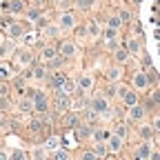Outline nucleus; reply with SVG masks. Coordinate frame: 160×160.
<instances>
[{
	"mask_svg": "<svg viewBox=\"0 0 160 160\" xmlns=\"http://www.w3.org/2000/svg\"><path fill=\"white\" fill-rule=\"evenodd\" d=\"M9 93V87L7 85H0V96H7Z\"/></svg>",
	"mask_w": 160,
	"mask_h": 160,
	"instance_id": "nucleus-41",
	"label": "nucleus"
},
{
	"mask_svg": "<svg viewBox=\"0 0 160 160\" xmlns=\"http://www.w3.org/2000/svg\"><path fill=\"white\" fill-rule=\"evenodd\" d=\"M16 62H18V65H22V67H27V65L33 62V56H31L29 51H20L18 58H16Z\"/></svg>",
	"mask_w": 160,
	"mask_h": 160,
	"instance_id": "nucleus-12",
	"label": "nucleus"
},
{
	"mask_svg": "<svg viewBox=\"0 0 160 160\" xmlns=\"http://www.w3.org/2000/svg\"><path fill=\"white\" fill-rule=\"evenodd\" d=\"M47 145H49V147H56V145H58V140H56V138H49V142H47Z\"/></svg>",
	"mask_w": 160,
	"mask_h": 160,
	"instance_id": "nucleus-43",
	"label": "nucleus"
},
{
	"mask_svg": "<svg viewBox=\"0 0 160 160\" xmlns=\"http://www.w3.org/2000/svg\"><path fill=\"white\" fill-rule=\"evenodd\" d=\"M129 18H131V13H129V11H120V20H122V22H127Z\"/></svg>",
	"mask_w": 160,
	"mask_h": 160,
	"instance_id": "nucleus-40",
	"label": "nucleus"
},
{
	"mask_svg": "<svg viewBox=\"0 0 160 160\" xmlns=\"http://www.w3.org/2000/svg\"><path fill=\"white\" fill-rule=\"evenodd\" d=\"M0 98H2V96H0Z\"/></svg>",
	"mask_w": 160,
	"mask_h": 160,
	"instance_id": "nucleus-49",
	"label": "nucleus"
},
{
	"mask_svg": "<svg viewBox=\"0 0 160 160\" xmlns=\"http://www.w3.org/2000/svg\"><path fill=\"white\" fill-rule=\"evenodd\" d=\"M31 78L45 80V78H47V69H45V67H33V69H31Z\"/></svg>",
	"mask_w": 160,
	"mask_h": 160,
	"instance_id": "nucleus-18",
	"label": "nucleus"
},
{
	"mask_svg": "<svg viewBox=\"0 0 160 160\" xmlns=\"http://www.w3.org/2000/svg\"><path fill=\"white\" fill-rule=\"evenodd\" d=\"M65 80H67V76H65V73H53V76H49V85H51L53 89H60Z\"/></svg>",
	"mask_w": 160,
	"mask_h": 160,
	"instance_id": "nucleus-11",
	"label": "nucleus"
},
{
	"mask_svg": "<svg viewBox=\"0 0 160 160\" xmlns=\"http://www.w3.org/2000/svg\"><path fill=\"white\" fill-rule=\"evenodd\" d=\"M149 156H151V147H149V142H145V145H140V147H138V151H136V160H149Z\"/></svg>",
	"mask_w": 160,
	"mask_h": 160,
	"instance_id": "nucleus-10",
	"label": "nucleus"
},
{
	"mask_svg": "<svg viewBox=\"0 0 160 160\" xmlns=\"http://www.w3.org/2000/svg\"><path fill=\"white\" fill-rule=\"evenodd\" d=\"M91 136H93V140H96V142H105V140H109V136H111V133H109L107 129H96Z\"/></svg>",
	"mask_w": 160,
	"mask_h": 160,
	"instance_id": "nucleus-15",
	"label": "nucleus"
},
{
	"mask_svg": "<svg viewBox=\"0 0 160 160\" xmlns=\"http://www.w3.org/2000/svg\"><path fill=\"white\" fill-rule=\"evenodd\" d=\"M0 25H2V27H11V25H13V18H11V16H5L2 20H0Z\"/></svg>",
	"mask_w": 160,
	"mask_h": 160,
	"instance_id": "nucleus-34",
	"label": "nucleus"
},
{
	"mask_svg": "<svg viewBox=\"0 0 160 160\" xmlns=\"http://www.w3.org/2000/svg\"><path fill=\"white\" fill-rule=\"evenodd\" d=\"M58 53L62 56V58H71V56H76V45H73V42H67V40H65V42L60 45Z\"/></svg>",
	"mask_w": 160,
	"mask_h": 160,
	"instance_id": "nucleus-6",
	"label": "nucleus"
},
{
	"mask_svg": "<svg viewBox=\"0 0 160 160\" xmlns=\"http://www.w3.org/2000/svg\"><path fill=\"white\" fill-rule=\"evenodd\" d=\"M107 78H109V80H118V78H120V71H118V69H109V71H107Z\"/></svg>",
	"mask_w": 160,
	"mask_h": 160,
	"instance_id": "nucleus-30",
	"label": "nucleus"
},
{
	"mask_svg": "<svg viewBox=\"0 0 160 160\" xmlns=\"http://www.w3.org/2000/svg\"><path fill=\"white\" fill-rule=\"evenodd\" d=\"M18 107H20V111H31V109H33V100H31V98H22V100L18 102Z\"/></svg>",
	"mask_w": 160,
	"mask_h": 160,
	"instance_id": "nucleus-19",
	"label": "nucleus"
},
{
	"mask_svg": "<svg viewBox=\"0 0 160 160\" xmlns=\"http://www.w3.org/2000/svg\"><path fill=\"white\" fill-rule=\"evenodd\" d=\"M53 160H69V153H67V151H56Z\"/></svg>",
	"mask_w": 160,
	"mask_h": 160,
	"instance_id": "nucleus-32",
	"label": "nucleus"
},
{
	"mask_svg": "<svg viewBox=\"0 0 160 160\" xmlns=\"http://www.w3.org/2000/svg\"><path fill=\"white\" fill-rule=\"evenodd\" d=\"M93 151H96V153H98V156H105V153H107V147H105V142H98V145H96V149H93Z\"/></svg>",
	"mask_w": 160,
	"mask_h": 160,
	"instance_id": "nucleus-29",
	"label": "nucleus"
},
{
	"mask_svg": "<svg viewBox=\"0 0 160 160\" xmlns=\"http://www.w3.org/2000/svg\"><path fill=\"white\" fill-rule=\"evenodd\" d=\"M113 56H116L118 62H125V60L129 58V51H127V49H116V53H113Z\"/></svg>",
	"mask_w": 160,
	"mask_h": 160,
	"instance_id": "nucleus-23",
	"label": "nucleus"
},
{
	"mask_svg": "<svg viewBox=\"0 0 160 160\" xmlns=\"http://www.w3.org/2000/svg\"><path fill=\"white\" fill-rule=\"evenodd\" d=\"M73 91H76V85L71 82V80H69V78L65 80V82H62V87H60V89H58V93H65V96H71Z\"/></svg>",
	"mask_w": 160,
	"mask_h": 160,
	"instance_id": "nucleus-14",
	"label": "nucleus"
},
{
	"mask_svg": "<svg viewBox=\"0 0 160 160\" xmlns=\"http://www.w3.org/2000/svg\"><path fill=\"white\" fill-rule=\"evenodd\" d=\"M36 160H42V151H36V156H33Z\"/></svg>",
	"mask_w": 160,
	"mask_h": 160,
	"instance_id": "nucleus-45",
	"label": "nucleus"
},
{
	"mask_svg": "<svg viewBox=\"0 0 160 160\" xmlns=\"http://www.w3.org/2000/svg\"><path fill=\"white\" fill-rule=\"evenodd\" d=\"M89 109H93L98 116H109V98L98 96V98L89 100Z\"/></svg>",
	"mask_w": 160,
	"mask_h": 160,
	"instance_id": "nucleus-1",
	"label": "nucleus"
},
{
	"mask_svg": "<svg viewBox=\"0 0 160 160\" xmlns=\"http://www.w3.org/2000/svg\"><path fill=\"white\" fill-rule=\"evenodd\" d=\"M149 160H160V153H158V151H151V156H149Z\"/></svg>",
	"mask_w": 160,
	"mask_h": 160,
	"instance_id": "nucleus-42",
	"label": "nucleus"
},
{
	"mask_svg": "<svg viewBox=\"0 0 160 160\" xmlns=\"http://www.w3.org/2000/svg\"><path fill=\"white\" fill-rule=\"evenodd\" d=\"M76 27V16L65 11L62 16H60V29H73Z\"/></svg>",
	"mask_w": 160,
	"mask_h": 160,
	"instance_id": "nucleus-3",
	"label": "nucleus"
},
{
	"mask_svg": "<svg viewBox=\"0 0 160 160\" xmlns=\"http://www.w3.org/2000/svg\"><path fill=\"white\" fill-rule=\"evenodd\" d=\"M98 158H100V156H98L96 151H85V153H82V160H98Z\"/></svg>",
	"mask_w": 160,
	"mask_h": 160,
	"instance_id": "nucleus-28",
	"label": "nucleus"
},
{
	"mask_svg": "<svg viewBox=\"0 0 160 160\" xmlns=\"http://www.w3.org/2000/svg\"><path fill=\"white\" fill-rule=\"evenodd\" d=\"M91 87H93V78H91L89 73L80 76V80H78V89H80V91H89Z\"/></svg>",
	"mask_w": 160,
	"mask_h": 160,
	"instance_id": "nucleus-9",
	"label": "nucleus"
},
{
	"mask_svg": "<svg viewBox=\"0 0 160 160\" xmlns=\"http://www.w3.org/2000/svg\"><path fill=\"white\" fill-rule=\"evenodd\" d=\"M122 100H125V105H129V107H133V105H138V93L136 91H125L122 93Z\"/></svg>",
	"mask_w": 160,
	"mask_h": 160,
	"instance_id": "nucleus-13",
	"label": "nucleus"
},
{
	"mask_svg": "<svg viewBox=\"0 0 160 160\" xmlns=\"http://www.w3.org/2000/svg\"><path fill=\"white\" fill-rule=\"evenodd\" d=\"M120 25H122V20H120V16H111L107 27H113V29H120Z\"/></svg>",
	"mask_w": 160,
	"mask_h": 160,
	"instance_id": "nucleus-24",
	"label": "nucleus"
},
{
	"mask_svg": "<svg viewBox=\"0 0 160 160\" xmlns=\"http://www.w3.org/2000/svg\"><path fill=\"white\" fill-rule=\"evenodd\" d=\"M11 160H25V153L22 151H13L11 153Z\"/></svg>",
	"mask_w": 160,
	"mask_h": 160,
	"instance_id": "nucleus-38",
	"label": "nucleus"
},
{
	"mask_svg": "<svg viewBox=\"0 0 160 160\" xmlns=\"http://www.w3.org/2000/svg\"><path fill=\"white\" fill-rule=\"evenodd\" d=\"M116 136L125 138V136H127V127H125V125H118V127H116Z\"/></svg>",
	"mask_w": 160,
	"mask_h": 160,
	"instance_id": "nucleus-31",
	"label": "nucleus"
},
{
	"mask_svg": "<svg viewBox=\"0 0 160 160\" xmlns=\"http://www.w3.org/2000/svg\"><path fill=\"white\" fill-rule=\"evenodd\" d=\"M78 125H80V120H78L76 116H67V118H65V127H67V129H76Z\"/></svg>",
	"mask_w": 160,
	"mask_h": 160,
	"instance_id": "nucleus-20",
	"label": "nucleus"
},
{
	"mask_svg": "<svg viewBox=\"0 0 160 160\" xmlns=\"http://www.w3.org/2000/svg\"><path fill=\"white\" fill-rule=\"evenodd\" d=\"M0 160H7V153L5 151H0Z\"/></svg>",
	"mask_w": 160,
	"mask_h": 160,
	"instance_id": "nucleus-46",
	"label": "nucleus"
},
{
	"mask_svg": "<svg viewBox=\"0 0 160 160\" xmlns=\"http://www.w3.org/2000/svg\"><path fill=\"white\" fill-rule=\"evenodd\" d=\"M9 36H11V38H20V36H22V27H20L18 22H13V25L9 27Z\"/></svg>",
	"mask_w": 160,
	"mask_h": 160,
	"instance_id": "nucleus-21",
	"label": "nucleus"
},
{
	"mask_svg": "<svg viewBox=\"0 0 160 160\" xmlns=\"http://www.w3.org/2000/svg\"><path fill=\"white\" fill-rule=\"evenodd\" d=\"M111 96H116V87H107V91H105V98H111Z\"/></svg>",
	"mask_w": 160,
	"mask_h": 160,
	"instance_id": "nucleus-39",
	"label": "nucleus"
},
{
	"mask_svg": "<svg viewBox=\"0 0 160 160\" xmlns=\"http://www.w3.org/2000/svg\"><path fill=\"white\" fill-rule=\"evenodd\" d=\"M76 129H78V138H80V140H85V138L91 136V127H89V125H78Z\"/></svg>",
	"mask_w": 160,
	"mask_h": 160,
	"instance_id": "nucleus-17",
	"label": "nucleus"
},
{
	"mask_svg": "<svg viewBox=\"0 0 160 160\" xmlns=\"http://www.w3.org/2000/svg\"><path fill=\"white\" fill-rule=\"evenodd\" d=\"M27 16H29V20H38V18H40V11H38V9H29Z\"/></svg>",
	"mask_w": 160,
	"mask_h": 160,
	"instance_id": "nucleus-35",
	"label": "nucleus"
},
{
	"mask_svg": "<svg viewBox=\"0 0 160 160\" xmlns=\"http://www.w3.org/2000/svg\"><path fill=\"white\" fill-rule=\"evenodd\" d=\"M133 2H136V5H138V2H140V0H133Z\"/></svg>",
	"mask_w": 160,
	"mask_h": 160,
	"instance_id": "nucleus-48",
	"label": "nucleus"
},
{
	"mask_svg": "<svg viewBox=\"0 0 160 160\" xmlns=\"http://www.w3.org/2000/svg\"><path fill=\"white\" fill-rule=\"evenodd\" d=\"M56 107H58L60 111H67V109L71 107V96H65V93H58V96H56Z\"/></svg>",
	"mask_w": 160,
	"mask_h": 160,
	"instance_id": "nucleus-5",
	"label": "nucleus"
},
{
	"mask_svg": "<svg viewBox=\"0 0 160 160\" xmlns=\"http://www.w3.org/2000/svg\"><path fill=\"white\" fill-rule=\"evenodd\" d=\"M56 33H58V29H56V27H49V25L45 27V36H49V38H51V36H56Z\"/></svg>",
	"mask_w": 160,
	"mask_h": 160,
	"instance_id": "nucleus-37",
	"label": "nucleus"
},
{
	"mask_svg": "<svg viewBox=\"0 0 160 160\" xmlns=\"http://www.w3.org/2000/svg\"><path fill=\"white\" fill-rule=\"evenodd\" d=\"M56 56H58V51H56L53 47H45V49H42V53H40V58H42L45 62H49V60H53Z\"/></svg>",
	"mask_w": 160,
	"mask_h": 160,
	"instance_id": "nucleus-16",
	"label": "nucleus"
},
{
	"mask_svg": "<svg viewBox=\"0 0 160 160\" xmlns=\"http://www.w3.org/2000/svg\"><path fill=\"white\" fill-rule=\"evenodd\" d=\"M151 133H153L151 127H142V129H140V136H142V138H151Z\"/></svg>",
	"mask_w": 160,
	"mask_h": 160,
	"instance_id": "nucleus-33",
	"label": "nucleus"
},
{
	"mask_svg": "<svg viewBox=\"0 0 160 160\" xmlns=\"http://www.w3.org/2000/svg\"><path fill=\"white\" fill-rule=\"evenodd\" d=\"M107 142H109V145H107V149H109L111 153H118V151H120V147H122V138L116 136V133H111Z\"/></svg>",
	"mask_w": 160,
	"mask_h": 160,
	"instance_id": "nucleus-4",
	"label": "nucleus"
},
{
	"mask_svg": "<svg viewBox=\"0 0 160 160\" xmlns=\"http://www.w3.org/2000/svg\"><path fill=\"white\" fill-rule=\"evenodd\" d=\"M116 33H118V29H113V27H107L105 29V40H116Z\"/></svg>",
	"mask_w": 160,
	"mask_h": 160,
	"instance_id": "nucleus-26",
	"label": "nucleus"
},
{
	"mask_svg": "<svg viewBox=\"0 0 160 160\" xmlns=\"http://www.w3.org/2000/svg\"><path fill=\"white\" fill-rule=\"evenodd\" d=\"M127 51H129V53H138V51H140V42H138L136 38H131L129 42H127Z\"/></svg>",
	"mask_w": 160,
	"mask_h": 160,
	"instance_id": "nucleus-22",
	"label": "nucleus"
},
{
	"mask_svg": "<svg viewBox=\"0 0 160 160\" xmlns=\"http://www.w3.org/2000/svg\"><path fill=\"white\" fill-rule=\"evenodd\" d=\"M156 129H158V131H160V120H156Z\"/></svg>",
	"mask_w": 160,
	"mask_h": 160,
	"instance_id": "nucleus-47",
	"label": "nucleus"
},
{
	"mask_svg": "<svg viewBox=\"0 0 160 160\" xmlns=\"http://www.w3.org/2000/svg\"><path fill=\"white\" fill-rule=\"evenodd\" d=\"M96 2V0H76V5H78V9H82V11H87L91 5Z\"/></svg>",
	"mask_w": 160,
	"mask_h": 160,
	"instance_id": "nucleus-25",
	"label": "nucleus"
},
{
	"mask_svg": "<svg viewBox=\"0 0 160 160\" xmlns=\"http://www.w3.org/2000/svg\"><path fill=\"white\" fill-rule=\"evenodd\" d=\"M5 53H7V47H2V45H0V58H2Z\"/></svg>",
	"mask_w": 160,
	"mask_h": 160,
	"instance_id": "nucleus-44",
	"label": "nucleus"
},
{
	"mask_svg": "<svg viewBox=\"0 0 160 160\" xmlns=\"http://www.w3.org/2000/svg\"><path fill=\"white\" fill-rule=\"evenodd\" d=\"M33 109H36L38 113H47L49 100H47V96H45L42 91H36V96H33Z\"/></svg>",
	"mask_w": 160,
	"mask_h": 160,
	"instance_id": "nucleus-2",
	"label": "nucleus"
},
{
	"mask_svg": "<svg viewBox=\"0 0 160 160\" xmlns=\"http://www.w3.org/2000/svg\"><path fill=\"white\" fill-rule=\"evenodd\" d=\"M11 76V69H9V65H0V80H7Z\"/></svg>",
	"mask_w": 160,
	"mask_h": 160,
	"instance_id": "nucleus-27",
	"label": "nucleus"
},
{
	"mask_svg": "<svg viewBox=\"0 0 160 160\" xmlns=\"http://www.w3.org/2000/svg\"><path fill=\"white\" fill-rule=\"evenodd\" d=\"M129 118L133 120V122L142 120V118H145V107H140V105H133V107H129Z\"/></svg>",
	"mask_w": 160,
	"mask_h": 160,
	"instance_id": "nucleus-8",
	"label": "nucleus"
},
{
	"mask_svg": "<svg viewBox=\"0 0 160 160\" xmlns=\"http://www.w3.org/2000/svg\"><path fill=\"white\" fill-rule=\"evenodd\" d=\"M133 85H136V89H147V87H149V78H147L142 71H138V73L133 76Z\"/></svg>",
	"mask_w": 160,
	"mask_h": 160,
	"instance_id": "nucleus-7",
	"label": "nucleus"
},
{
	"mask_svg": "<svg viewBox=\"0 0 160 160\" xmlns=\"http://www.w3.org/2000/svg\"><path fill=\"white\" fill-rule=\"evenodd\" d=\"M87 31H89V33H91V36H100V29H98V25H96V22H91V25H89V29H87Z\"/></svg>",
	"mask_w": 160,
	"mask_h": 160,
	"instance_id": "nucleus-36",
	"label": "nucleus"
}]
</instances>
